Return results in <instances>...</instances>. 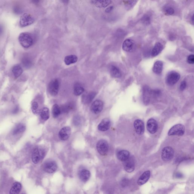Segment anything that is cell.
<instances>
[{"instance_id":"cell-5","label":"cell","mask_w":194,"mask_h":194,"mask_svg":"<svg viewBox=\"0 0 194 194\" xmlns=\"http://www.w3.org/2000/svg\"><path fill=\"white\" fill-rule=\"evenodd\" d=\"M34 21V17L31 14L26 13L21 16L19 21V24L22 27L30 26Z\"/></svg>"},{"instance_id":"cell-30","label":"cell","mask_w":194,"mask_h":194,"mask_svg":"<svg viewBox=\"0 0 194 194\" xmlns=\"http://www.w3.org/2000/svg\"><path fill=\"white\" fill-rule=\"evenodd\" d=\"M41 118L44 120H47L50 118V111L47 108H42L40 111Z\"/></svg>"},{"instance_id":"cell-2","label":"cell","mask_w":194,"mask_h":194,"mask_svg":"<svg viewBox=\"0 0 194 194\" xmlns=\"http://www.w3.org/2000/svg\"><path fill=\"white\" fill-rule=\"evenodd\" d=\"M180 78V74L178 73L171 71L168 73L166 77V83L169 86H173L178 81Z\"/></svg>"},{"instance_id":"cell-9","label":"cell","mask_w":194,"mask_h":194,"mask_svg":"<svg viewBox=\"0 0 194 194\" xmlns=\"http://www.w3.org/2000/svg\"><path fill=\"white\" fill-rule=\"evenodd\" d=\"M135 47V42L132 40L126 39L123 42V49L125 51L127 52H132L134 51Z\"/></svg>"},{"instance_id":"cell-43","label":"cell","mask_w":194,"mask_h":194,"mask_svg":"<svg viewBox=\"0 0 194 194\" xmlns=\"http://www.w3.org/2000/svg\"></svg>"},{"instance_id":"cell-8","label":"cell","mask_w":194,"mask_h":194,"mask_svg":"<svg viewBox=\"0 0 194 194\" xmlns=\"http://www.w3.org/2000/svg\"><path fill=\"white\" fill-rule=\"evenodd\" d=\"M59 83L58 80L54 79L50 82L49 85V91L52 95H57L59 90Z\"/></svg>"},{"instance_id":"cell-38","label":"cell","mask_w":194,"mask_h":194,"mask_svg":"<svg viewBox=\"0 0 194 194\" xmlns=\"http://www.w3.org/2000/svg\"><path fill=\"white\" fill-rule=\"evenodd\" d=\"M194 56L193 54H191L187 57V61L188 63L190 64H193L194 62Z\"/></svg>"},{"instance_id":"cell-22","label":"cell","mask_w":194,"mask_h":194,"mask_svg":"<svg viewBox=\"0 0 194 194\" xmlns=\"http://www.w3.org/2000/svg\"><path fill=\"white\" fill-rule=\"evenodd\" d=\"M26 129V127L23 124H19L13 129L12 134L13 135H19L24 132Z\"/></svg>"},{"instance_id":"cell-37","label":"cell","mask_w":194,"mask_h":194,"mask_svg":"<svg viewBox=\"0 0 194 194\" xmlns=\"http://www.w3.org/2000/svg\"><path fill=\"white\" fill-rule=\"evenodd\" d=\"M143 22L146 24H149L151 22V18L148 15L144 16L143 18Z\"/></svg>"},{"instance_id":"cell-15","label":"cell","mask_w":194,"mask_h":194,"mask_svg":"<svg viewBox=\"0 0 194 194\" xmlns=\"http://www.w3.org/2000/svg\"><path fill=\"white\" fill-rule=\"evenodd\" d=\"M91 2L92 4L99 8L107 7L112 2L110 0H93Z\"/></svg>"},{"instance_id":"cell-11","label":"cell","mask_w":194,"mask_h":194,"mask_svg":"<svg viewBox=\"0 0 194 194\" xmlns=\"http://www.w3.org/2000/svg\"><path fill=\"white\" fill-rule=\"evenodd\" d=\"M57 166L54 162L49 161L45 163L43 165V169L45 172L52 173L57 170Z\"/></svg>"},{"instance_id":"cell-25","label":"cell","mask_w":194,"mask_h":194,"mask_svg":"<svg viewBox=\"0 0 194 194\" xmlns=\"http://www.w3.org/2000/svg\"><path fill=\"white\" fill-rule=\"evenodd\" d=\"M80 179L82 181L86 182L88 180L90 177L89 171L86 169L82 170L79 172Z\"/></svg>"},{"instance_id":"cell-34","label":"cell","mask_w":194,"mask_h":194,"mask_svg":"<svg viewBox=\"0 0 194 194\" xmlns=\"http://www.w3.org/2000/svg\"><path fill=\"white\" fill-rule=\"evenodd\" d=\"M124 3L127 9L128 8L132 7L136 4L137 1H124Z\"/></svg>"},{"instance_id":"cell-3","label":"cell","mask_w":194,"mask_h":194,"mask_svg":"<svg viewBox=\"0 0 194 194\" xmlns=\"http://www.w3.org/2000/svg\"><path fill=\"white\" fill-rule=\"evenodd\" d=\"M45 151L42 148L37 147L34 149L32 154V159L33 163L34 164L40 162L45 157Z\"/></svg>"},{"instance_id":"cell-12","label":"cell","mask_w":194,"mask_h":194,"mask_svg":"<svg viewBox=\"0 0 194 194\" xmlns=\"http://www.w3.org/2000/svg\"><path fill=\"white\" fill-rule=\"evenodd\" d=\"M103 102L101 101L97 100L94 102L91 105V111L94 114H99L103 109Z\"/></svg>"},{"instance_id":"cell-16","label":"cell","mask_w":194,"mask_h":194,"mask_svg":"<svg viewBox=\"0 0 194 194\" xmlns=\"http://www.w3.org/2000/svg\"><path fill=\"white\" fill-rule=\"evenodd\" d=\"M152 91L149 88L147 87H145L143 88V100L145 104H148L149 103L152 95Z\"/></svg>"},{"instance_id":"cell-32","label":"cell","mask_w":194,"mask_h":194,"mask_svg":"<svg viewBox=\"0 0 194 194\" xmlns=\"http://www.w3.org/2000/svg\"><path fill=\"white\" fill-rule=\"evenodd\" d=\"M61 113V108L57 104H55L53 106L52 114L54 118L58 117Z\"/></svg>"},{"instance_id":"cell-35","label":"cell","mask_w":194,"mask_h":194,"mask_svg":"<svg viewBox=\"0 0 194 194\" xmlns=\"http://www.w3.org/2000/svg\"><path fill=\"white\" fill-rule=\"evenodd\" d=\"M38 105L36 102H33L32 104V110L34 114H36L38 111Z\"/></svg>"},{"instance_id":"cell-19","label":"cell","mask_w":194,"mask_h":194,"mask_svg":"<svg viewBox=\"0 0 194 194\" xmlns=\"http://www.w3.org/2000/svg\"><path fill=\"white\" fill-rule=\"evenodd\" d=\"M125 162L124 169L126 172L131 173L135 169V163L134 161L129 158Z\"/></svg>"},{"instance_id":"cell-33","label":"cell","mask_w":194,"mask_h":194,"mask_svg":"<svg viewBox=\"0 0 194 194\" xmlns=\"http://www.w3.org/2000/svg\"><path fill=\"white\" fill-rule=\"evenodd\" d=\"M73 105L72 103H69L63 106L62 108H60L61 113L69 112L74 108Z\"/></svg>"},{"instance_id":"cell-20","label":"cell","mask_w":194,"mask_h":194,"mask_svg":"<svg viewBox=\"0 0 194 194\" xmlns=\"http://www.w3.org/2000/svg\"><path fill=\"white\" fill-rule=\"evenodd\" d=\"M163 45L160 42H156L151 52V56L152 57H155L157 56L163 50Z\"/></svg>"},{"instance_id":"cell-23","label":"cell","mask_w":194,"mask_h":194,"mask_svg":"<svg viewBox=\"0 0 194 194\" xmlns=\"http://www.w3.org/2000/svg\"><path fill=\"white\" fill-rule=\"evenodd\" d=\"M163 69V63L161 61H157L154 64L152 70L157 74L161 73Z\"/></svg>"},{"instance_id":"cell-42","label":"cell","mask_w":194,"mask_h":194,"mask_svg":"<svg viewBox=\"0 0 194 194\" xmlns=\"http://www.w3.org/2000/svg\"><path fill=\"white\" fill-rule=\"evenodd\" d=\"M192 18V21L193 23H193H194V14H193V15Z\"/></svg>"},{"instance_id":"cell-10","label":"cell","mask_w":194,"mask_h":194,"mask_svg":"<svg viewBox=\"0 0 194 194\" xmlns=\"http://www.w3.org/2000/svg\"><path fill=\"white\" fill-rule=\"evenodd\" d=\"M158 127V124L155 119L151 118L147 121V129L150 133L151 134L155 133L157 131Z\"/></svg>"},{"instance_id":"cell-18","label":"cell","mask_w":194,"mask_h":194,"mask_svg":"<svg viewBox=\"0 0 194 194\" xmlns=\"http://www.w3.org/2000/svg\"><path fill=\"white\" fill-rule=\"evenodd\" d=\"M150 175L151 172L150 171H145L138 179V184L139 185H142L146 184L149 179Z\"/></svg>"},{"instance_id":"cell-14","label":"cell","mask_w":194,"mask_h":194,"mask_svg":"<svg viewBox=\"0 0 194 194\" xmlns=\"http://www.w3.org/2000/svg\"><path fill=\"white\" fill-rule=\"evenodd\" d=\"M71 133V128L69 127H65L61 129L59 133V137L62 140H67Z\"/></svg>"},{"instance_id":"cell-17","label":"cell","mask_w":194,"mask_h":194,"mask_svg":"<svg viewBox=\"0 0 194 194\" xmlns=\"http://www.w3.org/2000/svg\"><path fill=\"white\" fill-rule=\"evenodd\" d=\"M111 122L108 118L103 119L98 126V129L100 131H106L109 129Z\"/></svg>"},{"instance_id":"cell-24","label":"cell","mask_w":194,"mask_h":194,"mask_svg":"<svg viewBox=\"0 0 194 194\" xmlns=\"http://www.w3.org/2000/svg\"><path fill=\"white\" fill-rule=\"evenodd\" d=\"M78 61V57L74 55H70L66 56L64 58V62L67 65L76 63Z\"/></svg>"},{"instance_id":"cell-7","label":"cell","mask_w":194,"mask_h":194,"mask_svg":"<svg viewBox=\"0 0 194 194\" xmlns=\"http://www.w3.org/2000/svg\"><path fill=\"white\" fill-rule=\"evenodd\" d=\"M109 146L106 141L102 139L99 140L97 144V149L101 155H105L108 152Z\"/></svg>"},{"instance_id":"cell-39","label":"cell","mask_w":194,"mask_h":194,"mask_svg":"<svg viewBox=\"0 0 194 194\" xmlns=\"http://www.w3.org/2000/svg\"><path fill=\"white\" fill-rule=\"evenodd\" d=\"M187 87V82L185 81H183L180 83V89L181 91H183Z\"/></svg>"},{"instance_id":"cell-1","label":"cell","mask_w":194,"mask_h":194,"mask_svg":"<svg viewBox=\"0 0 194 194\" xmlns=\"http://www.w3.org/2000/svg\"><path fill=\"white\" fill-rule=\"evenodd\" d=\"M18 40L21 46L25 48L30 47L34 42L32 37L28 32L21 33L19 36Z\"/></svg>"},{"instance_id":"cell-26","label":"cell","mask_w":194,"mask_h":194,"mask_svg":"<svg viewBox=\"0 0 194 194\" xmlns=\"http://www.w3.org/2000/svg\"><path fill=\"white\" fill-rule=\"evenodd\" d=\"M110 71L111 76L114 78H119L122 76L120 70L116 66L114 65L110 66Z\"/></svg>"},{"instance_id":"cell-28","label":"cell","mask_w":194,"mask_h":194,"mask_svg":"<svg viewBox=\"0 0 194 194\" xmlns=\"http://www.w3.org/2000/svg\"><path fill=\"white\" fill-rule=\"evenodd\" d=\"M13 75L16 78H19L23 73V69L19 65H16L13 66L12 68Z\"/></svg>"},{"instance_id":"cell-27","label":"cell","mask_w":194,"mask_h":194,"mask_svg":"<svg viewBox=\"0 0 194 194\" xmlns=\"http://www.w3.org/2000/svg\"><path fill=\"white\" fill-rule=\"evenodd\" d=\"M22 186L18 182H15L13 183L12 186L10 191V194H19L21 190Z\"/></svg>"},{"instance_id":"cell-36","label":"cell","mask_w":194,"mask_h":194,"mask_svg":"<svg viewBox=\"0 0 194 194\" xmlns=\"http://www.w3.org/2000/svg\"><path fill=\"white\" fill-rule=\"evenodd\" d=\"M165 11L168 15H172L175 13V10L172 7L170 6H168L166 7L165 9Z\"/></svg>"},{"instance_id":"cell-21","label":"cell","mask_w":194,"mask_h":194,"mask_svg":"<svg viewBox=\"0 0 194 194\" xmlns=\"http://www.w3.org/2000/svg\"><path fill=\"white\" fill-rule=\"evenodd\" d=\"M117 156L119 160L125 162L129 158L130 153L127 150H121L118 152Z\"/></svg>"},{"instance_id":"cell-40","label":"cell","mask_w":194,"mask_h":194,"mask_svg":"<svg viewBox=\"0 0 194 194\" xmlns=\"http://www.w3.org/2000/svg\"><path fill=\"white\" fill-rule=\"evenodd\" d=\"M114 9V6H110L108 7L107 9L105 10V11L106 13H110Z\"/></svg>"},{"instance_id":"cell-31","label":"cell","mask_w":194,"mask_h":194,"mask_svg":"<svg viewBox=\"0 0 194 194\" xmlns=\"http://www.w3.org/2000/svg\"><path fill=\"white\" fill-rule=\"evenodd\" d=\"M96 95V94L95 92H90L83 97V101L86 103H90V102H92L93 99L95 98Z\"/></svg>"},{"instance_id":"cell-4","label":"cell","mask_w":194,"mask_h":194,"mask_svg":"<svg viewBox=\"0 0 194 194\" xmlns=\"http://www.w3.org/2000/svg\"><path fill=\"white\" fill-rule=\"evenodd\" d=\"M185 128L181 124H177L171 127L168 131V135L169 136L177 135L183 136L184 135Z\"/></svg>"},{"instance_id":"cell-6","label":"cell","mask_w":194,"mask_h":194,"mask_svg":"<svg viewBox=\"0 0 194 194\" xmlns=\"http://www.w3.org/2000/svg\"><path fill=\"white\" fill-rule=\"evenodd\" d=\"M174 155V150L171 147H166L162 151V159L164 161L167 162L171 160L173 157Z\"/></svg>"},{"instance_id":"cell-13","label":"cell","mask_w":194,"mask_h":194,"mask_svg":"<svg viewBox=\"0 0 194 194\" xmlns=\"http://www.w3.org/2000/svg\"><path fill=\"white\" fill-rule=\"evenodd\" d=\"M134 126L135 131L139 135H142L144 131V124L143 121L140 119H136L134 121Z\"/></svg>"},{"instance_id":"cell-29","label":"cell","mask_w":194,"mask_h":194,"mask_svg":"<svg viewBox=\"0 0 194 194\" xmlns=\"http://www.w3.org/2000/svg\"><path fill=\"white\" fill-rule=\"evenodd\" d=\"M84 91L83 87L79 83H77L74 86V94L76 96H80Z\"/></svg>"},{"instance_id":"cell-41","label":"cell","mask_w":194,"mask_h":194,"mask_svg":"<svg viewBox=\"0 0 194 194\" xmlns=\"http://www.w3.org/2000/svg\"><path fill=\"white\" fill-rule=\"evenodd\" d=\"M19 110V108L18 106H16L14 108V109L13 110L12 113L13 114H17Z\"/></svg>"}]
</instances>
